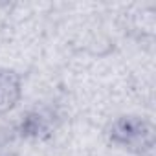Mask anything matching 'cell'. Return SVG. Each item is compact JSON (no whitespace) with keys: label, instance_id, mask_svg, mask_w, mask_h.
<instances>
[{"label":"cell","instance_id":"1","mask_svg":"<svg viewBox=\"0 0 156 156\" xmlns=\"http://www.w3.org/2000/svg\"><path fill=\"white\" fill-rule=\"evenodd\" d=\"M107 140L112 147L132 156H152L156 130L151 119L140 114H121L107 127Z\"/></svg>","mask_w":156,"mask_h":156},{"label":"cell","instance_id":"3","mask_svg":"<svg viewBox=\"0 0 156 156\" xmlns=\"http://www.w3.org/2000/svg\"><path fill=\"white\" fill-rule=\"evenodd\" d=\"M24 81L15 68H0V118L11 114L22 101Z\"/></svg>","mask_w":156,"mask_h":156},{"label":"cell","instance_id":"2","mask_svg":"<svg viewBox=\"0 0 156 156\" xmlns=\"http://www.w3.org/2000/svg\"><path fill=\"white\" fill-rule=\"evenodd\" d=\"M57 123H59V118L53 108L35 107L28 110L20 118V121L15 123V127L20 140H46L53 134V130L57 129Z\"/></svg>","mask_w":156,"mask_h":156},{"label":"cell","instance_id":"4","mask_svg":"<svg viewBox=\"0 0 156 156\" xmlns=\"http://www.w3.org/2000/svg\"><path fill=\"white\" fill-rule=\"evenodd\" d=\"M20 141L15 123L0 125V156H17V143Z\"/></svg>","mask_w":156,"mask_h":156}]
</instances>
